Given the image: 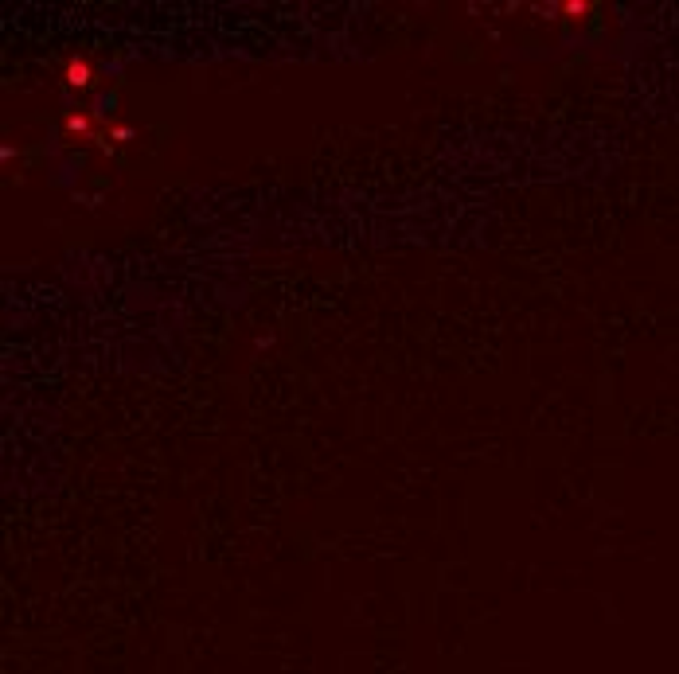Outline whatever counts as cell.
<instances>
[{
  "mask_svg": "<svg viewBox=\"0 0 679 674\" xmlns=\"http://www.w3.org/2000/svg\"><path fill=\"white\" fill-rule=\"evenodd\" d=\"M63 133H67L70 140H98V133H102V117H98V113H90V110H75V113H67Z\"/></svg>",
  "mask_w": 679,
  "mask_h": 674,
  "instance_id": "7a4b0ae2",
  "label": "cell"
},
{
  "mask_svg": "<svg viewBox=\"0 0 679 674\" xmlns=\"http://www.w3.org/2000/svg\"><path fill=\"white\" fill-rule=\"evenodd\" d=\"M94 78H98V70H94V58L90 55H70L67 63H63V82H67L70 90L86 94L94 86Z\"/></svg>",
  "mask_w": 679,
  "mask_h": 674,
  "instance_id": "6da1fadb",
  "label": "cell"
}]
</instances>
